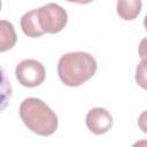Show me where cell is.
I'll list each match as a JSON object with an SVG mask.
<instances>
[{
  "instance_id": "1",
  "label": "cell",
  "mask_w": 147,
  "mask_h": 147,
  "mask_svg": "<svg viewBox=\"0 0 147 147\" xmlns=\"http://www.w3.org/2000/svg\"><path fill=\"white\" fill-rule=\"evenodd\" d=\"M98 69L95 59L86 52H71L62 55L57 63V75L61 82L76 87L91 79Z\"/></svg>"
},
{
  "instance_id": "2",
  "label": "cell",
  "mask_w": 147,
  "mask_h": 147,
  "mask_svg": "<svg viewBox=\"0 0 147 147\" xmlns=\"http://www.w3.org/2000/svg\"><path fill=\"white\" fill-rule=\"evenodd\" d=\"M20 116L25 126L38 136H51L59 125L55 113L42 100L37 98H28L22 101Z\"/></svg>"
},
{
  "instance_id": "3",
  "label": "cell",
  "mask_w": 147,
  "mask_h": 147,
  "mask_svg": "<svg viewBox=\"0 0 147 147\" xmlns=\"http://www.w3.org/2000/svg\"><path fill=\"white\" fill-rule=\"evenodd\" d=\"M39 24L45 33H57L68 23V14L57 3H47L37 8Z\"/></svg>"
},
{
  "instance_id": "4",
  "label": "cell",
  "mask_w": 147,
  "mask_h": 147,
  "mask_svg": "<svg viewBox=\"0 0 147 147\" xmlns=\"http://www.w3.org/2000/svg\"><path fill=\"white\" fill-rule=\"evenodd\" d=\"M18 83L25 87H36L44 83L46 71L44 65L33 59L22 60L15 68Z\"/></svg>"
},
{
  "instance_id": "5",
  "label": "cell",
  "mask_w": 147,
  "mask_h": 147,
  "mask_svg": "<svg viewBox=\"0 0 147 147\" xmlns=\"http://www.w3.org/2000/svg\"><path fill=\"white\" fill-rule=\"evenodd\" d=\"M87 129L94 134H103L113 126V116L105 108H92L88 110L85 119Z\"/></svg>"
},
{
  "instance_id": "6",
  "label": "cell",
  "mask_w": 147,
  "mask_h": 147,
  "mask_svg": "<svg viewBox=\"0 0 147 147\" xmlns=\"http://www.w3.org/2000/svg\"><path fill=\"white\" fill-rule=\"evenodd\" d=\"M21 28L25 36L30 38H39L45 32L41 29L38 16H37V8L25 13L21 18Z\"/></svg>"
},
{
  "instance_id": "7",
  "label": "cell",
  "mask_w": 147,
  "mask_h": 147,
  "mask_svg": "<svg viewBox=\"0 0 147 147\" xmlns=\"http://www.w3.org/2000/svg\"><path fill=\"white\" fill-rule=\"evenodd\" d=\"M142 2L140 0H119L116 5L117 14L125 21L134 20L141 11Z\"/></svg>"
},
{
  "instance_id": "8",
  "label": "cell",
  "mask_w": 147,
  "mask_h": 147,
  "mask_svg": "<svg viewBox=\"0 0 147 147\" xmlns=\"http://www.w3.org/2000/svg\"><path fill=\"white\" fill-rule=\"evenodd\" d=\"M1 24V42H0V51L1 52H6L10 48L14 47V45L16 44L17 40V36L14 29V25L6 21V20H1L0 22Z\"/></svg>"
},
{
  "instance_id": "9",
  "label": "cell",
  "mask_w": 147,
  "mask_h": 147,
  "mask_svg": "<svg viewBox=\"0 0 147 147\" xmlns=\"http://www.w3.org/2000/svg\"><path fill=\"white\" fill-rule=\"evenodd\" d=\"M136 82L137 84L147 90V60H141L136 68Z\"/></svg>"
},
{
  "instance_id": "10",
  "label": "cell",
  "mask_w": 147,
  "mask_h": 147,
  "mask_svg": "<svg viewBox=\"0 0 147 147\" xmlns=\"http://www.w3.org/2000/svg\"><path fill=\"white\" fill-rule=\"evenodd\" d=\"M138 126L142 132L147 133V110H145L140 114V116L138 118Z\"/></svg>"
},
{
  "instance_id": "11",
  "label": "cell",
  "mask_w": 147,
  "mask_h": 147,
  "mask_svg": "<svg viewBox=\"0 0 147 147\" xmlns=\"http://www.w3.org/2000/svg\"><path fill=\"white\" fill-rule=\"evenodd\" d=\"M138 53H139V56L141 60H147V37L140 41Z\"/></svg>"
},
{
  "instance_id": "12",
  "label": "cell",
  "mask_w": 147,
  "mask_h": 147,
  "mask_svg": "<svg viewBox=\"0 0 147 147\" xmlns=\"http://www.w3.org/2000/svg\"><path fill=\"white\" fill-rule=\"evenodd\" d=\"M132 147H147V140H145V139L138 140L132 145Z\"/></svg>"
},
{
  "instance_id": "13",
  "label": "cell",
  "mask_w": 147,
  "mask_h": 147,
  "mask_svg": "<svg viewBox=\"0 0 147 147\" xmlns=\"http://www.w3.org/2000/svg\"><path fill=\"white\" fill-rule=\"evenodd\" d=\"M144 26H145V29H146V31H147V14H146V16H145V18H144Z\"/></svg>"
}]
</instances>
